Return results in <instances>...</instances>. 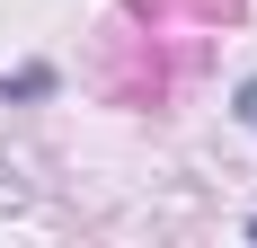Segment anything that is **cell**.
Returning <instances> with one entry per match:
<instances>
[{
  "mask_svg": "<svg viewBox=\"0 0 257 248\" xmlns=\"http://www.w3.org/2000/svg\"><path fill=\"white\" fill-rule=\"evenodd\" d=\"M239 115H248V124H257V89H239Z\"/></svg>",
  "mask_w": 257,
  "mask_h": 248,
  "instance_id": "obj_1",
  "label": "cell"
},
{
  "mask_svg": "<svg viewBox=\"0 0 257 248\" xmlns=\"http://www.w3.org/2000/svg\"><path fill=\"white\" fill-rule=\"evenodd\" d=\"M248 230H257V222H248Z\"/></svg>",
  "mask_w": 257,
  "mask_h": 248,
  "instance_id": "obj_2",
  "label": "cell"
}]
</instances>
